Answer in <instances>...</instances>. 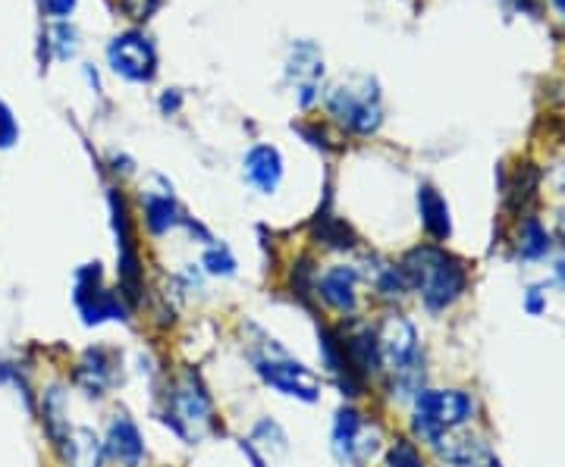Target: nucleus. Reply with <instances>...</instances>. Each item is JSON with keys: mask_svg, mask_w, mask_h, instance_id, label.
I'll use <instances>...</instances> for the list:
<instances>
[{"mask_svg": "<svg viewBox=\"0 0 565 467\" xmlns=\"http://www.w3.org/2000/svg\"><path fill=\"white\" fill-rule=\"evenodd\" d=\"M107 204H110V224H114V236H117V289L129 302V307L136 311L145 305V264H141L139 232H136L132 210H129L120 188H110Z\"/></svg>", "mask_w": 565, "mask_h": 467, "instance_id": "0eeeda50", "label": "nucleus"}, {"mask_svg": "<svg viewBox=\"0 0 565 467\" xmlns=\"http://www.w3.org/2000/svg\"><path fill=\"white\" fill-rule=\"evenodd\" d=\"M362 270L359 264H330L315 276V302L340 317H359L362 311Z\"/></svg>", "mask_w": 565, "mask_h": 467, "instance_id": "9d476101", "label": "nucleus"}, {"mask_svg": "<svg viewBox=\"0 0 565 467\" xmlns=\"http://www.w3.org/2000/svg\"><path fill=\"white\" fill-rule=\"evenodd\" d=\"M525 311L531 317H541L546 311V292L541 285H531L525 292Z\"/></svg>", "mask_w": 565, "mask_h": 467, "instance_id": "bb28decb", "label": "nucleus"}, {"mask_svg": "<svg viewBox=\"0 0 565 467\" xmlns=\"http://www.w3.org/2000/svg\"><path fill=\"white\" fill-rule=\"evenodd\" d=\"M550 232H546L544 226L537 224V220H525L522 226V236H519V254L525 258V261H541L550 254Z\"/></svg>", "mask_w": 565, "mask_h": 467, "instance_id": "5701e85b", "label": "nucleus"}, {"mask_svg": "<svg viewBox=\"0 0 565 467\" xmlns=\"http://www.w3.org/2000/svg\"><path fill=\"white\" fill-rule=\"evenodd\" d=\"M248 361H252V370L258 373V380L267 389L280 392V395L292 399V402H302V405H318L321 402V377L305 361L292 358L277 339L264 336V343L248 348Z\"/></svg>", "mask_w": 565, "mask_h": 467, "instance_id": "7ed1b4c3", "label": "nucleus"}, {"mask_svg": "<svg viewBox=\"0 0 565 467\" xmlns=\"http://www.w3.org/2000/svg\"><path fill=\"white\" fill-rule=\"evenodd\" d=\"M289 76L296 82V91H299V101L302 107L315 101L318 95V85L323 76L321 54L311 47V44H299V51H292V61H289Z\"/></svg>", "mask_w": 565, "mask_h": 467, "instance_id": "f3484780", "label": "nucleus"}, {"mask_svg": "<svg viewBox=\"0 0 565 467\" xmlns=\"http://www.w3.org/2000/svg\"><path fill=\"white\" fill-rule=\"evenodd\" d=\"M509 3H515V7H522V10H525V7H531V0H509Z\"/></svg>", "mask_w": 565, "mask_h": 467, "instance_id": "7c9ffc66", "label": "nucleus"}, {"mask_svg": "<svg viewBox=\"0 0 565 467\" xmlns=\"http://www.w3.org/2000/svg\"><path fill=\"white\" fill-rule=\"evenodd\" d=\"M120 7L132 20H148L161 7V0H120Z\"/></svg>", "mask_w": 565, "mask_h": 467, "instance_id": "a878e982", "label": "nucleus"}, {"mask_svg": "<svg viewBox=\"0 0 565 467\" xmlns=\"http://www.w3.org/2000/svg\"><path fill=\"white\" fill-rule=\"evenodd\" d=\"M327 110L345 132H355V135H374L384 122L381 88L371 76H349L337 82L327 95Z\"/></svg>", "mask_w": 565, "mask_h": 467, "instance_id": "423d86ee", "label": "nucleus"}, {"mask_svg": "<svg viewBox=\"0 0 565 467\" xmlns=\"http://www.w3.org/2000/svg\"><path fill=\"white\" fill-rule=\"evenodd\" d=\"M107 61L114 66V73L129 82H151L158 73V54L154 44L139 35V32H122L110 41L107 47Z\"/></svg>", "mask_w": 565, "mask_h": 467, "instance_id": "9b49d317", "label": "nucleus"}, {"mask_svg": "<svg viewBox=\"0 0 565 467\" xmlns=\"http://www.w3.org/2000/svg\"><path fill=\"white\" fill-rule=\"evenodd\" d=\"M141 214H145V226H148V232L154 236V239H161L167 232H173V229H180L185 226V214H182V207L173 198V192L170 188H163V192H145L141 195Z\"/></svg>", "mask_w": 565, "mask_h": 467, "instance_id": "dca6fc26", "label": "nucleus"}, {"mask_svg": "<svg viewBox=\"0 0 565 467\" xmlns=\"http://www.w3.org/2000/svg\"><path fill=\"white\" fill-rule=\"evenodd\" d=\"M408 292L422 298L430 314L452 307L468 292V264L440 245H418L399 261Z\"/></svg>", "mask_w": 565, "mask_h": 467, "instance_id": "f257e3e1", "label": "nucleus"}, {"mask_svg": "<svg viewBox=\"0 0 565 467\" xmlns=\"http://www.w3.org/2000/svg\"><path fill=\"white\" fill-rule=\"evenodd\" d=\"M371 285H374V295L386 302V305H396V302H403L405 295H408V283H405L403 270L399 264H384L374 270V276H367Z\"/></svg>", "mask_w": 565, "mask_h": 467, "instance_id": "aec40b11", "label": "nucleus"}, {"mask_svg": "<svg viewBox=\"0 0 565 467\" xmlns=\"http://www.w3.org/2000/svg\"><path fill=\"white\" fill-rule=\"evenodd\" d=\"M161 424L185 446H195L207 433H221V417L214 408V395L195 367H182L170 380L163 392V408L158 411Z\"/></svg>", "mask_w": 565, "mask_h": 467, "instance_id": "f03ea898", "label": "nucleus"}, {"mask_svg": "<svg viewBox=\"0 0 565 467\" xmlns=\"http://www.w3.org/2000/svg\"><path fill=\"white\" fill-rule=\"evenodd\" d=\"M239 448H243V455L248 458V465L252 467H267V458H264L258 446L252 443V439H239Z\"/></svg>", "mask_w": 565, "mask_h": 467, "instance_id": "c85d7f7f", "label": "nucleus"}, {"mask_svg": "<svg viewBox=\"0 0 565 467\" xmlns=\"http://www.w3.org/2000/svg\"><path fill=\"white\" fill-rule=\"evenodd\" d=\"M245 183L252 185L258 195H274L282 185L286 176V163H282L280 148L274 144H255L243 161Z\"/></svg>", "mask_w": 565, "mask_h": 467, "instance_id": "2eb2a0df", "label": "nucleus"}, {"mask_svg": "<svg viewBox=\"0 0 565 467\" xmlns=\"http://www.w3.org/2000/svg\"><path fill=\"white\" fill-rule=\"evenodd\" d=\"M475 399L465 389H422L412 399V433L434 446L456 430H465L475 421Z\"/></svg>", "mask_w": 565, "mask_h": 467, "instance_id": "39448f33", "label": "nucleus"}, {"mask_svg": "<svg viewBox=\"0 0 565 467\" xmlns=\"http://www.w3.org/2000/svg\"><path fill=\"white\" fill-rule=\"evenodd\" d=\"M41 3H44V10H47L51 17H57V20L70 17V13L76 10V0H41Z\"/></svg>", "mask_w": 565, "mask_h": 467, "instance_id": "cd10ccee", "label": "nucleus"}, {"mask_svg": "<svg viewBox=\"0 0 565 467\" xmlns=\"http://www.w3.org/2000/svg\"><path fill=\"white\" fill-rule=\"evenodd\" d=\"M202 270L207 276H214V280H233V276L239 273V261H236V254L230 251V245L214 242L204 248Z\"/></svg>", "mask_w": 565, "mask_h": 467, "instance_id": "412c9836", "label": "nucleus"}, {"mask_svg": "<svg viewBox=\"0 0 565 467\" xmlns=\"http://www.w3.org/2000/svg\"><path fill=\"white\" fill-rule=\"evenodd\" d=\"M384 467H424L422 448L415 446L412 439H396L386 448Z\"/></svg>", "mask_w": 565, "mask_h": 467, "instance_id": "b1692460", "label": "nucleus"}, {"mask_svg": "<svg viewBox=\"0 0 565 467\" xmlns=\"http://www.w3.org/2000/svg\"><path fill=\"white\" fill-rule=\"evenodd\" d=\"M51 446L66 467H107L104 439L92 427H73L70 424L61 436L51 439Z\"/></svg>", "mask_w": 565, "mask_h": 467, "instance_id": "4468645a", "label": "nucleus"}, {"mask_svg": "<svg viewBox=\"0 0 565 467\" xmlns=\"http://www.w3.org/2000/svg\"><path fill=\"white\" fill-rule=\"evenodd\" d=\"M553 280H556V285H563L565 289V258L563 261H556V267H553Z\"/></svg>", "mask_w": 565, "mask_h": 467, "instance_id": "c756f323", "label": "nucleus"}, {"mask_svg": "<svg viewBox=\"0 0 565 467\" xmlns=\"http://www.w3.org/2000/svg\"><path fill=\"white\" fill-rule=\"evenodd\" d=\"M20 142V126H17V117L7 104L0 101V151L13 148Z\"/></svg>", "mask_w": 565, "mask_h": 467, "instance_id": "393cba45", "label": "nucleus"}, {"mask_svg": "<svg viewBox=\"0 0 565 467\" xmlns=\"http://www.w3.org/2000/svg\"><path fill=\"white\" fill-rule=\"evenodd\" d=\"M333 455L343 465L364 467L381 455V430L371 427L367 417L355 405H343L333 414V430H330Z\"/></svg>", "mask_w": 565, "mask_h": 467, "instance_id": "1a4fd4ad", "label": "nucleus"}, {"mask_svg": "<svg viewBox=\"0 0 565 467\" xmlns=\"http://www.w3.org/2000/svg\"><path fill=\"white\" fill-rule=\"evenodd\" d=\"M374 336H377L381 367L393 377V389H399V399H415L422 392V383H418L422 339H418L415 324L393 311L374 326Z\"/></svg>", "mask_w": 565, "mask_h": 467, "instance_id": "20e7f679", "label": "nucleus"}, {"mask_svg": "<svg viewBox=\"0 0 565 467\" xmlns=\"http://www.w3.org/2000/svg\"><path fill=\"white\" fill-rule=\"evenodd\" d=\"M553 3L559 7V13H563V17H565V0H553Z\"/></svg>", "mask_w": 565, "mask_h": 467, "instance_id": "473e14b6", "label": "nucleus"}, {"mask_svg": "<svg viewBox=\"0 0 565 467\" xmlns=\"http://www.w3.org/2000/svg\"><path fill=\"white\" fill-rule=\"evenodd\" d=\"M311 229H315V239H318L323 248H333V251H349V248L359 245L352 226L345 224V220H340V217H333L330 210H318Z\"/></svg>", "mask_w": 565, "mask_h": 467, "instance_id": "6ab92c4d", "label": "nucleus"}, {"mask_svg": "<svg viewBox=\"0 0 565 467\" xmlns=\"http://www.w3.org/2000/svg\"><path fill=\"white\" fill-rule=\"evenodd\" d=\"M73 302L79 311L85 326L104 324H129L132 321V307L120 295V289H110L104 280L102 264H82L73 273Z\"/></svg>", "mask_w": 565, "mask_h": 467, "instance_id": "6e6552de", "label": "nucleus"}, {"mask_svg": "<svg viewBox=\"0 0 565 467\" xmlns=\"http://www.w3.org/2000/svg\"><path fill=\"white\" fill-rule=\"evenodd\" d=\"M418 214H422L424 232H427L434 242H446V239L452 236L449 204H446V198L434 188V185H422V188H418Z\"/></svg>", "mask_w": 565, "mask_h": 467, "instance_id": "a211bd4d", "label": "nucleus"}, {"mask_svg": "<svg viewBox=\"0 0 565 467\" xmlns=\"http://www.w3.org/2000/svg\"><path fill=\"white\" fill-rule=\"evenodd\" d=\"M104 452H107V461L120 467H141L148 458V446H145V436H141L136 417L120 408L107 417V427H104Z\"/></svg>", "mask_w": 565, "mask_h": 467, "instance_id": "f8f14e48", "label": "nucleus"}, {"mask_svg": "<svg viewBox=\"0 0 565 467\" xmlns=\"http://www.w3.org/2000/svg\"><path fill=\"white\" fill-rule=\"evenodd\" d=\"M120 380V355L117 348L92 346L82 351L79 365L73 370V383L88 395V399H102L107 389Z\"/></svg>", "mask_w": 565, "mask_h": 467, "instance_id": "ddd939ff", "label": "nucleus"}, {"mask_svg": "<svg viewBox=\"0 0 565 467\" xmlns=\"http://www.w3.org/2000/svg\"><path fill=\"white\" fill-rule=\"evenodd\" d=\"M559 236H563V242H565V214L559 217Z\"/></svg>", "mask_w": 565, "mask_h": 467, "instance_id": "2f4dec72", "label": "nucleus"}, {"mask_svg": "<svg viewBox=\"0 0 565 467\" xmlns=\"http://www.w3.org/2000/svg\"><path fill=\"white\" fill-rule=\"evenodd\" d=\"M258 452H262L264 458L267 455H282L286 448H289V439H286V430L277 424V421H270V417H262L255 427H252V436H248Z\"/></svg>", "mask_w": 565, "mask_h": 467, "instance_id": "4be33fe9", "label": "nucleus"}]
</instances>
